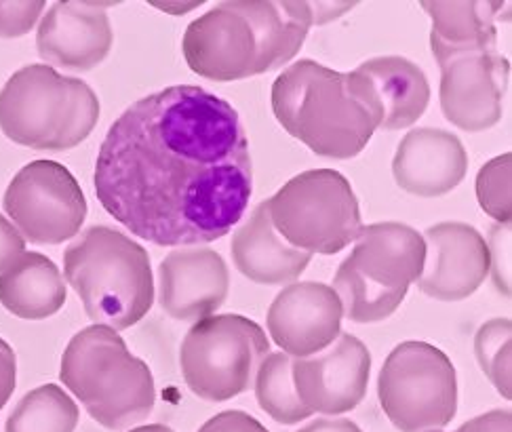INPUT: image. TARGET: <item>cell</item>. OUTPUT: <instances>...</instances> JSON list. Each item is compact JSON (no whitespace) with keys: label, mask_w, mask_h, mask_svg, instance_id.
Returning a JSON list of instances; mask_svg holds the SVG:
<instances>
[{"label":"cell","mask_w":512,"mask_h":432,"mask_svg":"<svg viewBox=\"0 0 512 432\" xmlns=\"http://www.w3.org/2000/svg\"><path fill=\"white\" fill-rule=\"evenodd\" d=\"M93 184L102 207L137 239L159 247L220 241L253 192L241 116L203 87L150 93L108 129Z\"/></svg>","instance_id":"obj_1"},{"label":"cell","mask_w":512,"mask_h":432,"mask_svg":"<svg viewBox=\"0 0 512 432\" xmlns=\"http://www.w3.org/2000/svg\"><path fill=\"white\" fill-rule=\"evenodd\" d=\"M321 3L232 0L186 28L182 51L188 68L215 83L245 81L279 70L300 53L308 30L323 24Z\"/></svg>","instance_id":"obj_2"},{"label":"cell","mask_w":512,"mask_h":432,"mask_svg":"<svg viewBox=\"0 0 512 432\" xmlns=\"http://www.w3.org/2000/svg\"><path fill=\"white\" fill-rule=\"evenodd\" d=\"M272 112L281 127L325 159L346 161L380 129V108L367 78L300 60L272 85Z\"/></svg>","instance_id":"obj_3"},{"label":"cell","mask_w":512,"mask_h":432,"mask_svg":"<svg viewBox=\"0 0 512 432\" xmlns=\"http://www.w3.org/2000/svg\"><path fill=\"white\" fill-rule=\"evenodd\" d=\"M64 274L95 325L123 331L154 304L148 251L110 226H91L64 251Z\"/></svg>","instance_id":"obj_4"},{"label":"cell","mask_w":512,"mask_h":432,"mask_svg":"<svg viewBox=\"0 0 512 432\" xmlns=\"http://www.w3.org/2000/svg\"><path fill=\"white\" fill-rule=\"evenodd\" d=\"M59 380L108 430L144 422L156 403L150 367L133 357L125 340L106 325L85 327L68 342Z\"/></svg>","instance_id":"obj_5"},{"label":"cell","mask_w":512,"mask_h":432,"mask_svg":"<svg viewBox=\"0 0 512 432\" xmlns=\"http://www.w3.org/2000/svg\"><path fill=\"white\" fill-rule=\"evenodd\" d=\"M100 121V100L81 81L47 64L11 74L0 91V131L17 146L64 152L81 146Z\"/></svg>","instance_id":"obj_6"},{"label":"cell","mask_w":512,"mask_h":432,"mask_svg":"<svg viewBox=\"0 0 512 432\" xmlns=\"http://www.w3.org/2000/svg\"><path fill=\"white\" fill-rule=\"evenodd\" d=\"M426 262L424 237L401 222L363 226L340 264L333 291L352 323H380L397 312Z\"/></svg>","instance_id":"obj_7"},{"label":"cell","mask_w":512,"mask_h":432,"mask_svg":"<svg viewBox=\"0 0 512 432\" xmlns=\"http://www.w3.org/2000/svg\"><path fill=\"white\" fill-rule=\"evenodd\" d=\"M266 205L281 239L312 255L344 251L363 228L357 194L333 169L298 173Z\"/></svg>","instance_id":"obj_8"},{"label":"cell","mask_w":512,"mask_h":432,"mask_svg":"<svg viewBox=\"0 0 512 432\" xmlns=\"http://www.w3.org/2000/svg\"><path fill=\"white\" fill-rule=\"evenodd\" d=\"M270 355L266 331L243 314L196 321L180 348L182 376L199 399L224 403L247 392Z\"/></svg>","instance_id":"obj_9"},{"label":"cell","mask_w":512,"mask_h":432,"mask_svg":"<svg viewBox=\"0 0 512 432\" xmlns=\"http://www.w3.org/2000/svg\"><path fill=\"white\" fill-rule=\"evenodd\" d=\"M378 397L401 432L441 430L458 414L456 367L437 346L401 342L382 365Z\"/></svg>","instance_id":"obj_10"},{"label":"cell","mask_w":512,"mask_h":432,"mask_svg":"<svg viewBox=\"0 0 512 432\" xmlns=\"http://www.w3.org/2000/svg\"><path fill=\"white\" fill-rule=\"evenodd\" d=\"M5 213L34 245H62L81 232L87 199L74 175L55 161H32L11 180Z\"/></svg>","instance_id":"obj_11"},{"label":"cell","mask_w":512,"mask_h":432,"mask_svg":"<svg viewBox=\"0 0 512 432\" xmlns=\"http://www.w3.org/2000/svg\"><path fill=\"white\" fill-rule=\"evenodd\" d=\"M439 100L445 119L462 131H487L502 119L510 62L498 47L466 49L439 62Z\"/></svg>","instance_id":"obj_12"},{"label":"cell","mask_w":512,"mask_h":432,"mask_svg":"<svg viewBox=\"0 0 512 432\" xmlns=\"http://www.w3.org/2000/svg\"><path fill=\"white\" fill-rule=\"evenodd\" d=\"M371 373V352L350 333L308 359H295L291 378L300 401L323 416H342L357 407L365 395Z\"/></svg>","instance_id":"obj_13"},{"label":"cell","mask_w":512,"mask_h":432,"mask_svg":"<svg viewBox=\"0 0 512 432\" xmlns=\"http://www.w3.org/2000/svg\"><path fill=\"white\" fill-rule=\"evenodd\" d=\"M342 302L325 283H291L268 310V331L285 355L308 359L319 355L342 333Z\"/></svg>","instance_id":"obj_14"},{"label":"cell","mask_w":512,"mask_h":432,"mask_svg":"<svg viewBox=\"0 0 512 432\" xmlns=\"http://www.w3.org/2000/svg\"><path fill=\"white\" fill-rule=\"evenodd\" d=\"M426 262L416 281L424 296L439 302L470 298L489 274V247L483 234L464 222L426 228Z\"/></svg>","instance_id":"obj_15"},{"label":"cell","mask_w":512,"mask_h":432,"mask_svg":"<svg viewBox=\"0 0 512 432\" xmlns=\"http://www.w3.org/2000/svg\"><path fill=\"white\" fill-rule=\"evenodd\" d=\"M230 291V272L209 247L173 249L159 266V302L175 321H201L220 310Z\"/></svg>","instance_id":"obj_16"},{"label":"cell","mask_w":512,"mask_h":432,"mask_svg":"<svg viewBox=\"0 0 512 432\" xmlns=\"http://www.w3.org/2000/svg\"><path fill=\"white\" fill-rule=\"evenodd\" d=\"M114 41L108 13L93 3H55L36 32V49L47 66L87 72L100 66Z\"/></svg>","instance_id":"obj_17"},{"label":"cell","mask_w":512,"mask_h":432,"mask_svg":"<svg viewBox=\"0 0 512 432\" xmlns=\"http://www.w3.org/2000/svg\"><path fill=\"white\" fill-rule=\"evenodd\" d=\"M468 154L454 133L445 129H411L392 159V175L401 190L437 199L466 178Z\"/></svg>","instance_id":"obj_18"},{"label":"cell","mask_w":512,"mask_h":432,"mask_svg":"<svg viewBox=\"0 0 512 432\" xmlns=\"http://www.w3.org/2000/svg\"><path fill=\"white\" fill-rule=\"evenodd\" d=\"M232 260L243 277L258 285H287L308 268L312 253L287 245L274 230L266 201L234 232Z\"/></svg>","instance_id":"obj_19"},{"label":"cell","mask_w":512,"mask_h":432,"mask_svg":"<svg viewBox=\"0 0 512 432\" xmlns=\"http://www.w3.org/2000/svg\"><path fill=\"white\" fill-rule=\"evenodd\" d=\"M361 72L380 108V129L401 131L416 125L430 102V85L424 70L407 57L386 55L363 62Z\"/></svg>","instance_id":"obj_20"},{"label":"cell","mask_w":512,"mask_h":432,"mask_svg":"<svg viewBox=\"0 0 512 432\" xmlns=\"http://www.w3.org/2000/svg\"><path fill=\"white\" fill-rule=\"evenodd\" d=\"M68 298L62 272L47 255L24 251L0 272V304L17 319L43 321L64 308Z\"/></svg>","instance_id":"obj_21"},{"label":"cell","mask_w":512,"mask_h":432,"mask_svg":"<svg viewBox=\"0 0 512 432\" xmlns=\"http://www.w3.org/2000/svg\"><path fill=\"white\" fill-rule=\"evenodd\" d=\"M506 3H483V0H468V3H441V0H424L422 9L432 19L430 49L435 60L466 51L498 47L496 22L502 17Z\"/></svg>","instance_id":"obj_22"},{"label":"cell","mask_w":512,"mask_h":432,"mask_svg":"<svg viewBox=\"0 0 512 432\" xmlns=\"http://www.w3.org/2000/svg\"><path fill=\"white\" fill-rule=\"evenodd\" d=\"M78 407L57 384L30 390L15 405L5 432H74L78 426Z\"/></svg>","instance_id":"obj_23"},{"label":"cell","mask_w":512,"mask_h":432,"mask_svg":"<svg viewBox=\"0 0 512 432\" xmlns=\"http://www.w3.org/2000/svg\"><path fill=\"white\" fill-rule=\"evenodd\" d=\"M293 359L285 352H270L255 373V399L262 411L279 424L291 426L312 416V411L300 401L291 378Z\"/></svg>","instance_id":"obj_24"},{"label":"cell","mask_w":512,"mask_h":432,"mask_svg":"<svg viewBox=\"0 0 512 432\" xmlns=\"http://www.w3.org/2000/svg\"><path fill=\"white\" fill-rule=\"evenodd\" d=\"M512 323L510 319L487 321L475 336V355L481 371L498 388L500 395L512 399Z\"/></svg>","instance_id":"obj_25"},{"label":"cell","mask_w":512,"mask_h":432,"mask_svg":"<svg viewBox=\"0 0 512 432\" xmlns=\"http://www.w3.org/2000/svg\"><path fill=\"white\" fill-rule=\"evenodd\" d=\"M512 154H500L479 169L477 199L481 209L498 224L512 220Z\"/></svg>","instance_id":"obj_26"},{"label":"cell","mask_w":512,"mask_h":432,"mask_svg":"<svg viewBox=\"0 0 512 432\" xmlns=\"http://www.w3.org/2000/svg\"><path fill=\"white\" fill-rule=\"evenodd\" d=\"M45 9L43 0L28 3H0V38L26 36Z\"/></svg>","instance_id":"obj_27"},{"label":"cell","mask_w":512,"mask_h":432,"mask_svg":"<svg viewBox=\"0 0 512 432\" xmlns=\"http://www.w3.org/2000/svg\"><path fill=\"white\" fill-rule=\"evenodd\" d=\"M489 270H494V281L504 296H510V224H496L491 228Z\"/></svg>","instance_id":"obj_28"},{"label":"cell","mask_w":512,"mask_h":432,"mask_svg":"<svg viewBox=\"0 0 512 432\" xmlns=\"http://www.w3.org/2000/svg\"><path fill=\"white\" fill-rule=\"evenodd\" d=\"M199 432H270L260 420L241 409H228L207 420Z\"/></svg>","instance_id":"obj_29"},{"label":"cell","mask_w":512,"mask_h":432,"mask_svg":"<svg viewBox=\"0 0 512 432\" xmlns=\"http://www.w3.org/2000/svg\"><path fill=\"white\" fill-rule=\"evenodd\" d=\"M24 251L26 239L17 232V228L5 215H0V272L7 270Z\"/></svg>","instance_id":"obj_30"},{"label":"cell","mask_w":512,"mask_h":432,"mask_svg":"<svg viewBox=\"0 0 512 432\" xmlns=\"http://www.w3.org/2000/svg\"><path fill=\"white\" fill-rule=\"evenodd\" d=\"M458 432H512V414L508 409H494L464 422Z\"/></svg>","instance_id":"obj_31"},{"label":"cell","mask_w":512,"mask_h":432,"mask_svg":"<svg viewBox=\"0 0 512 432\" xmlns=\"http://www.w3.org/2000/svg\"><path fill=\"white\" fill-rule=\"evenodd\" d=\"M15 384H17L15 352L5 340H0V409L9 403Z\"/></svg>","instance_id":"obj_32"},{"label":"cell","mask_w":512,"mask_h":432,"mask_svg":"<svg viewBox=\"0 0 512 432\" xmlns=\"http://www.w3.org/2000/svg\"><path fill=\"white\" fill-rule=\"evenodd\" d=\"M298 432H363V430L348 418H333V420L319 418V420L306 424Z\"/></svg>","instance_id":"obj_33"},{"label":"cell","mask_w":512,"mask_h":432,"mask_svg":"<svg viewBox=\"0 0 512 432\" xmlns=\"http://www.w3.org/2000/svg\"><path fill=\"white\" fill-rule=\"evenodd\" d=\"M129 432H173V430L169 426H165V424H148V426L133 428Z\"/></svg>","instance_id":"obj_34"},{"label":"cell","mask_w":512,"mask_h":432,"mask_svg":"<svg viewBox=\"0 0 512 432\" xmlns=\"http://www.w3.org/2000/svg\"><path fill=\"white\" fill-rule=\"evenodd\" d=\"M428 432H441V430H428Z\"/></svg>","instance_id":"obj_35"}]
</instances>
